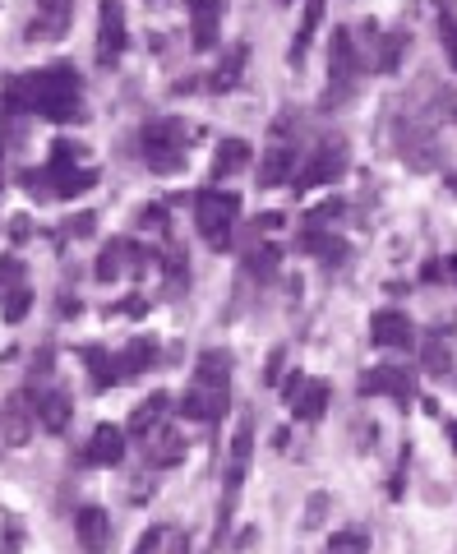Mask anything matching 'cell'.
I'll return each mask as SVG.
<instances>
[{"label":"cell","instance_id":"6da1fadb","mask_svg":"<svg viewBox=\"0 0 457 554\" xmlns=\"http://www.w3.org/2000/svg\"><path fill=\"white\" fill-rule=\"evenodd\" d=\"M227 407H231V361L208 351L194 365V379L181 398V416L185 421H222Z\"/></svg>","mask_w":457,"mask_h":554},{"label":"cell","instance_id":"7a4b0ae2","mask_svg":"<svg viewBox=\"0 0 457 554\" xmlns=\"http://www.w3.org/2000/svg\"><path fill=\"white\" fill-rule=\"evenodd\" d=\"M28 84V107L47 121H79L84 116V97H79V74L65 70V65H51V70H37V74H24Z\"/></svg>","mask_w":457,"mask_h":554},{"label":"cell","instance_id":"3957f363","mask_svg":"<svg viewBox=\"0 0 457 554\" xmlns=\"http://www.w3.org/2000/svg\"><path fill=\"white\" fill-rule=\"evenodd\" d=\"M241 217V199L222 190H204L194 199V222H199V236H204L213 250H227L231 245V227Z\"/></svg>","mask_w":457,"mask_h":554},{"label":"cell","instance_id":"277c9868","mask_svg":"<svg viewBox=\"0 0 457 554\" xmlns=\"http://www.w3.org/2000/svg\"><path fill=\"white\" fill-rule=\"evenodd\" d=\"M139 148H144L148 167L153 171H181L185 167V125L181 121H148L139 134Z\"/></svg>","mask_w":457,"mask_h":554},{"label":"cell","instance_id":"5b68a950","mask_svg":"<svg viewBox=\"0 0 457 554\" xmlns=\"http://www.w3.org/2000/svg\"><path fill=\"white\" fill-rule=\"evenodd\" d=\"M361 56H356V47H351V33L347 28H337L333 33V47H328V97L324 107H342L351 97V88H356V74H361Z\"/></svg>","mask_w":457,"mask_h":554},{"label":"cell","instance_id":"8992f818","mask_svg":"<svg viewBox=\"0 0 457 554\" xmlns=\"http://www.w3.org/2000/svg\"><path fill=\"white\" fill-rule=\"evenodd\" d=\"M125 42H130V33H125V5L121 0H97V61L116 65Z\"/></svg>","mask_w":457,"mask_h":554},{"label":"cell","instance_id":"52a82bcc","mask_svg":"<svg viewBox=\"0 0 457 554\" xmlns=\"http://www.w3.org/2000/svg\"><path fill=\"white\" fill-rule=\"evenodd\" d=\"M148 259V250L139 241H130V236H116V241H107V250L97 254V277L102 282H116V277H130L139 273Z\"/></svg>","mask_w":457,"mask_h":554},{"label":"cell","instance_id":"ba28073f","mask_svg":"<svg viewBox=\"0 0 457 554\" xmlns=\"http://www.w3.org/2000/svg\"><path fill=\"white\" fill-rule=\"evenodd\" d=\"M347 171V144L342 139H328V144L314 148V157L305 162V171L296 176V190H310V185H328Z\"/></svg>","mask_w":457,"mask_h":554},{"label":"cell","instance_id":"9c48e42d","mask_svg":"<svg viewBox=\"0 0 457 554\" xmlns=\"http://www.w3.org/2000/svg\"><path fill=\"white\" fill-rule=\"evenodd\" d=\"M70 19H74V0H37V14L28 24V42H56V37L70 33Z\"/></svg>","mask_w":457,"mask_h":554},{"label":"cell","instance_id":"30bf717a","mask_svg":"<svg viewBox=\"0 0 457 554\" xmlns=\"http://www.w3.org/2000/svg\"><path fill=\"white\" fill-rule=\"evenodd\" d=\"M361 393L365 398H393L407 407L411 402V374L397 370V365H374V370L361 374Z\"/></svg>","mask_w":457,"mask_h":554},{"label":"cell","instance_id":"8fae6325","mask_svg":"<svg viewBox=\"0 0 457 554\" xmlns=\"http://www.w3.org/2000/svg\"><path fill=\"white\" fill-rule=\"evenodd\" d=\"M74 536H79V545H84L88 554H107L111 550V513L107 508H79V518H74Z\"/></svg>","mask_w":457,"mask_h":554},{"label":"cell","instance_id":"7c38bea8","mask_svg":"<svg viewBox=\"0 0 457 554\" xmlns=\"http://www.w3.org/2000/svg\"><path fill=\"white\" fill-rule=\"evenodd\" d=\"M121 458H125V425H111V421L97 425L84 448V462L88 467H116Z\"/></svg>","mask_w":457,"mask_h":554},{"label":"cell","instance_id":"4fadbf2b","mask_svg":"<svg viewBox=\"0 0 457 554\" xmlns=\"http://www.w3.org/2000/svg\"><path fill=\"white\" fill-rule=\"evenodd\" d=\"M370 338H374V347H411L416 328H411V319L402 310H379L370 319Z\"/></svg>","mask_w":457,"mask_h":554},{"label":"cell","instance_id":"5bb4252c","mask_svg":"<svg viewBox=\"0 0 457 554\" xmlns=\"http://www.w3.org/2000/svg\"><path fill=\"white\" fill-rule=\"evenodd\" d=\"M144 453L153 467H176V462L185 458V434L176 430V425H157L144 439Z\"/></svg>","mask_w":457,"mask_h":554},{"label":"cell","instance_id":"9a60e30c","mask_svg":"<svg viewBox=\"0 0 457 554\" xmlns=\"http://www.w3.org/2000/svg\"><path fill=\"white\" fill-rule=\"evenodd\" d=\"M287 407H291V416H296L301 425L324 421V411H328V384H324V379H305L301 393H296Z\"/></svg>","mask_w":457,"mask_h":554},{"label":"cell","instance_id":"2e32d148","mask_svg":"<svg viewBox=\"0 0 457 554\" xmlns=\"http://www.w3.org/2000/svg\"><path fill=\"white\" fill-rule=\"evenodd\" d=\"M134 554H190V536L181 527H148Z\"/></svg>","mask_w":457,"mask_h":554},{"label":"cell","instance_id":"e0dca14e","mask_svg":"<svg viewBox=\"0 0 457 554\" xmlns=\"http://www.w3.org/2000/svg\"><path fill=\"white\" fill-rule=\"evenodd\" d=\"M47 176H51V194L56 199H74V194H84V190H93L97 185V171H88V167H51L47 162Z\"/></svg>","mask_w":457,"mask_h":554},{"label":"cell","instance_id":"ac0fdd59","mask_svg":"<svg viewBox=\"0 0 457 554\" xmlns=\"http://www.w3.org/2000/svg\"><path fill=\"white\" fill-rule=\"evenodd\" d=\"M84 365H88V384H93V393H107V388H116V379H121L116 356H111L107 347H84Z\"/></svg>","mask_w":457,"mask_h":554},{"label":"cell","instance_id":"d6986e66","mask_svg":"<svg viewBox=\"0 0 457 554\" xmlns=\"http://www.w3.org/2000/svg\"><path fill=\"white\" fill-rule=\"evenodd\" d=\"M162 416H167V393H153L148 402H139V407L130 411V421H125V434H134V439H148V434L162 425Z\"/></svg>","mask_w":457,"mask_h":554},{"label":"cell","instance_id":"ffe728a7","mask_svg":"<svg viewBox=\"0 0 457 554\" xmlns=\"http://www.w3.org/2000/svg\"><path fill=\"white\" fill-rule=\"evenodd\" d=\"M194 14V47H213L217 42V14H222V5L227 0H185Z\"/></svg>","mask_w":457,"mask_h":554},{"label":"cell","instance_id":"44dd1931","mask_svg":"<svg viewBox=\"0 0 457 554\" xmlns=\"http://www.w3.org/2000/svg\"><path fill=\"white\" fill-rule=\"evenodd\" d=\"M324 5H328V0H305V14H301V33L291 37V56H287L291 65H301V61H305V51H310L314 33H319V24H324Z\"/></svg>","mask_w":457,"mask_h":554},{"label":"cell","instance_id":"7402d4cb","mask_svg":"<svg viewBox=\"0 0 457 554\" xmlns=\"http://www.w3.org/2000/svg\"><path fill=\"white\" fill-rule=\"evenodd\" d=\"M254 162V148L245 144V139H222L213 153V171L217 176H236L241 167H250Z\"/></svg>","mask_w":457,"mask_h":554},{"label":"cell","instance_id":"603a6c76","mask_svg":"<svg viewBox=\"0 0 457 554\" xmlns=\"http://www.w3.org/2000/svg\"><path fill=\"white\" fill-rule=\"evenodd\" d=\"M148 365H157V342L153 338H134L130 347L116 356V370L121 374H144Z\"/></svg>","mask_w":457,"mask_h":554},{"label":"cell","instance_id":"cb8c5ba5","mask_svg":"<svg viewBox=\"0 0 457 554\" xmlns=\"http://www.w3.org/2000/svg\"><path fill=\"white\" fill-rule=\"evenodd\" d=\"M245 56H250V47H245V42H241V47H231V51H227V61L217 65V70H213V79H208V84H213V88H217V93H231V88L241 84Z\"/></svg>","mask_w":457,"mask_h":554},{"label":"cell","instance_id":"d4e9b609","mask_svg":"<svg viewBox=\"0 0 457 554\" xmlns=\"http://www.w3.org/2000/svg\"><path fill=\"white\" fill-rule=\"evenodd\" d=\"M291 162H296V157H291L287 148H273V153H264V162H259V190H273V185L291 181Z\"/></svg>","mask_w":457,"mask_h":554},{"label":"cell","instance_id":"484cf974","mask_svg":"<svg viewBox=\"0 0 457 554\" xmlns=\"http://www.w3.org/2000/svg\"><path fill=\"white\" fill-rule=\"evenodd\" d=\"M277 264H282V250H277L273 241H264L259 250H250V259H245V273L259 277V282H268V277H277Z\"/></svg>","mask_w":457,"mask_h":554},{"label":"cell","instance_id":"4316f807","mask_svg":"<svg viewBox=\"0 0 457 554\" xmlns=\"http://www.w3.org/2000/svg\"><path fill=\"white\" fill-rule=\"evenodd\" d=\"M448 370H453V351H448L444 333H430V338H425V374L444 379Z\"/></svg>","mask_w":457,"mask_h":554},{"label":"cell","instance_id":"83f0119b","mask_svg":"<svg viewBox=\"0 0 457 554\" xmlns=\"http://www.w3.org/2000/svg\"><path fill=\"white\" fill-rule=\"evenodd\" d=\"M402 51H407V33H388L384 37V47L374 51V56H379V70H397V65H402Z\"/></svg>","mask_w":457,"mask_h":554},{"label":"cell","instance_id":"f1b7e54d","mask_svg":"<svg viewBox=\"0 0 457 554\" xmlns=\"http://www.w3.org/2000/svg\"><path fill=\"white\" fill-rule=\"evenodd\" d=\"M439 37H444V56H448V65L457 70V10H453V5H448L444 19H439Z\"/></svg>","mask_w":457,"mask_h":554},{"label":"cell","instance_id":"f546056e","mask_svg":"<svg viewBox=\"0 0 457 554\" xmlns=\"http://www.w3.org/2000/svg\"><path fill=\"white\" fill-rule=\"evenodd\" d=\"M28 425H33V416L14 407L10 416H5V439H10V444H24V439H28Z\"/></svg>","mask_w":457,"mask_h":554},{"label":"cell","instance_id":"4dcf8cb0","mask_svg":"<svg viewBox=\"0 0 457 554\" xmlns=\"http://www.w3.org/2000/svg\"><path fill=\"white\" fill-rule=\"evenodd\" d=\"M28 305H33V291H28V287L10 291V301H5V319H10V324H19V319L28 314Z\"/></svg>","mask_w":457,"mask_h":554},{"label":"cell","instance_id":"1f68e13d","mask_svg":"<svg viewBox=\"0 0 457 554\" xmlns=\"http://www.w3.org/2000/svg\"><path fill=\"white\" fill-rule=\"evenodd\" d=\"M324 508H328V494L314 490L310 494V508H305V527H319V522H324Z\"/></svg>","mask_w":457,"mask_h":554},{"label":"cell","instance_id":"d6a6232c","mask_svg":"<svg viewBox=\"0 0 457 554\" xmlns=\"http://www.w3.org/2000/svg\"><path fill=\"white\" fill-rule=\"evenodd\" d=\"M19 273H24V264H19V259H0V287H10Z\"/></svg>","mask_w":457,"mask_h":554},{"label":"cell","instance_id":"836d02e7","mask_svg":"<svg viewBox=\"0 0 457 554\" xmlns=\"http://www.w3.org/2000/svg\"><path fill=\"white\" fill-rule=\"evenodd\" d=\"M301 384H305V374L301 370H296V374H287V384H282V398H296V393H301Z\"/></svg>","mask_w":457,"mask_h":554},{"label":"cell","instance_id":"e575fe53","mask_svg":"<svg viewBox=\"0 0 457 554\" xmlns=\"http://www.w3.org/2000/svg\"><path fill=\"white\" fill-rule=\"evenodd\" d=\"M93 227H97V217H93V213H84L79 222H70V236H88Z\"/></svg>","mask_w":457,"mask_h":554},{"label":"cell","instance_id":"d590c367","mask_svg":"<svg viewBox=\"0 0 457 554\" xmlns=\"http://www.w3.org/2000/svg\"><path fill=\"white\" fill-rule=\"evenodd\" d=\"M448 434H453V444H457V421H453V425H448Z\"/></svg>","mask_w":457,"mask_h":554},{"label":"cell","instance_id":"8d00e7d4","mask_svg":"<svg viewBox=\"0 0 457 554\" xmlns=\"http://www.w3.org/2000/svg\"><path fill=\"white\" fill-rule=\"evenodd\" d=\"M277 5H291V0H277Z\"/></svg>","mask_w":457,"mask_h":554}]
</instances>
